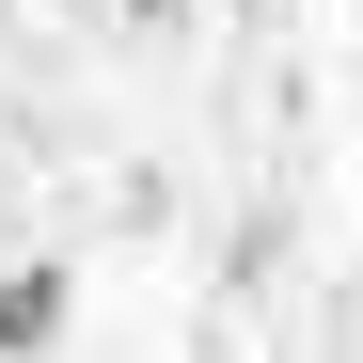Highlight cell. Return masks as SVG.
Here are the masks:
<instances>
[{"label": "cell", "instance_id": "cell-3", "mask_svg": "<svg viewBox=\"0 0 363 363\" xmlns=\"http://www.w3.org/2000/svg\"><path fill=\"white\" fill-rule=\"evenodd\" d=\"M253 16H284V0H253Z\"/></svg>", "mask_w": 363, "mask_h": 363}, {"label": "cell", "instance_id": "cell-2", "mask_svg": "<svg viewBox=\"0 0 363 363\" xmlns=\"http://www.w3.org/2000/svg\"><path fill=\"white\" fill-rule=\"evenodd\" d=\"M174 16H190V0H127V32H174Z\"/></svg>", "mask_w": 363, "mask_h": 363}, {"label": "cell", "instance_id": "cell-1", "mask_svg": "<svg viewBox=\"0 0 363 363\" xmlns=\"http://www.w3.org/2000/svg\"><path fill=\"white\" fill-rule=\"evenodd\" d=\"M64 316H79V284L48 269V253L0 269V363H48V347H64Z\"/></svg>", "mask_w": 363, "mask_h": 363}]
</instances>
